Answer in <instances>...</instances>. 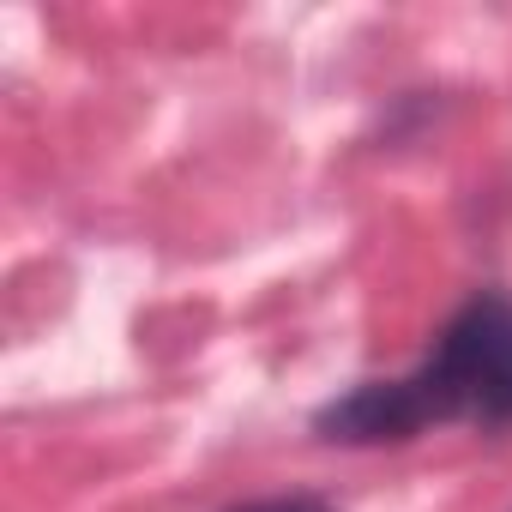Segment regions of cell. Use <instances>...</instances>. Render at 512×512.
<instances>
[{"label":"cell","instance_id":"6da1fadb","mask_svg":"<svg viewBox=\"0 0 512 512\" xmlns=\"http://www.w3.org/2000/svg\"><path fill=\"white\" fill-rule=\"evenodd\" d=\"M512 356V308L500 302V296H482V302H470L446 332H440V344H434V356L416 368L428 386H434V398H440V410H446V422L452 416H476V398L488 392V380L500 374V362Z\"/></svg>","mask_w":512,"mask_h":512},{"label":"cell","instance_id":"7a4b0ae2","mask_svg":"<svg viewBox=\"0 0 512 512\" xmlns=\"http://www.w3.org/2000/svg\"><path fill=\"white\" fill-rule=\"evenodd\" d=\"M428 422H446L434 386L422 374L410 380H368L356 392H344L338 404H326L314 416L320 440H344V446H380V440H410Z\"/></svg>","mask_w":512,"mask_h":512},{"label":"cell","instance_id":"3957f363","mask_svg":"<svg viewBox=\"0 0 512 512\" xmlns=\"http://www.w3.org/2000/svg\"><path fill=\"white\" fill-rule=\"evenodd\" d=\"M476 416H482V422H512V356L500 362V374H494L488 392L476 398Z\"/></svg>","mask_w":512,"mask_h":512},{"label":"cell","instance_id":"277c9868","mask_svg":"<svg viewBox=\"0 0 512 512\" xmlns=\"http://www.w3.org/2000/svg\"><path fill=\"white\" fill-rule=\"evenodd\" d=\"M235 512H332L320 494H272V500H247Z\"/></svg>","mask_w":512,"mask_h":512}]
</instances>
